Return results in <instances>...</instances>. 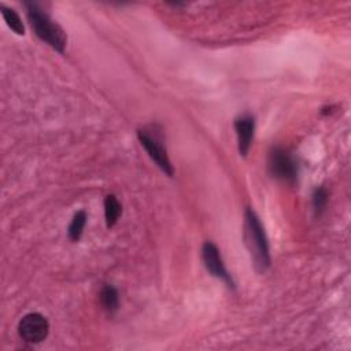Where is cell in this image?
<instances>
[{
    "mask_svg": "<svg viewBox=\"0 0 351 351\" xmlns=\"http://www.w3.org/2000/svg\"><path fill=\"white\" fill-rule=\"evenodd\" d=\"M202 258H203L206 269L208 270V273L211 276L223 281L228 288L234 289V281H233L232 276L229 274V271L225 267V263H223V259L221 256L219 248L213 241H206L203 244Z\"/></svg>",
    "mask_w": 351,
    "mask_h": 351,
    "instance_id": "6",
    "label": "cell"
},
{
    "mask_svg": "<svg viewBox=\"0 0 351 351\" xmlns=\"http://www.w3.org/2000/svg\"><path fill=\"white\" fill-rule=\"evenodd\" d=\"M137 137L140 144L147 151L148 156L156 163V166L169 177L174 176V169L167 155L163 140L156 130H148L147 128L137 130Z\"/></svg>",
    "mask_w": 351,
    "mask_h": 351,
    "instance_id": "4",
    "label": "cell"
},
{
    "mask_svg": "<svg viewBox=\"0 0 351 351\" xmlns=\"http://www.w3.org/2000/svg\"><path fill=\"white\" fill-rule=\"evenodd\" d=\"M23 5L26 8L27 21L34 34L52 49L63 53L67 44V36L64 30L37 3L26 1Z\"/></svg>",
    "mask_w": 351,
    "mask_h": 351,
    "instance_id": "2",
    "label": "cell"
},
{
    "mask_svg": "<svg viewBox=\"0 0 351 351\" xmlns=\"http://www.w3.org/2000/svg\"><path fill=\"white\" fill-rule=\"evenodd\" d=\"M85 223H86V213L84 210L77 211L73 215V219H71V222L67 228V234H69L71 241H78L81 239Z\"/></svg>",
    "mask_w": 351,
    "mask_h": 351,
    "instance_id": "11",
    "label": "cell"
},
{
    "mask_svg": "<svg viewBox=\"0 0 351 351\" xmlns=\"http://www.w3.org/2000/svg\"><path fill=\"white\" fill-rule=\"evenodd\" d=\"M267 169L273 178L285 182L295 184L298 178V163L292 154L282 147H274L267 156Z\"/></svg>",
    "mask_w": 351,
    "mask_h": 351,
    "instance_id": "3",
    "label": "cell"
},
{
    "mask_svg": "<svg viewBox=\"0 0 351 351\" xmlns=\"http://www.w3.org/2000/svg\"><path fill=\"white\" fill-rule=\"evenodd\" d=\"M236 137H237V148L239 154L241 156H247L251 144L254 141V133H255V118L252 115L244 114L234 119L233 122Z\"/></svg>",
    "mask_w": 351,
    "mask_h": 351,
    "instance_id": "7",
    "label": "cell"
},
{
    "mask_svg": "<svg viewBox=\"0 0 351 351\" xmlns=\"http://www.w3.org/2000/svg\"><path fill=\"white\" fill-rule=\"evenodd\" d=\"M99 299H100L101 307L110 314L115 313L119 307V293H118L117 288L112 287L111 284H104L101 287Z\"/></svg>",
    "mask_w": 351,
    "mask_h": 351,
    "instance_id": "8",
    "label": "cell"
},
{
    "mask_svg": "<svg viewBox=\"0 0 351 351\" xmlns=\"http://www.w3.org/2000/svg\"><path fill=\"white\" fill-rule=\"evenodd\" d=\"M121 214L122 206L119 200L114 195H107L104 197V218L107 228H112L118 222Z\"/></svg>",
    "mask_w": 351,
    "mask_h": 351,
    "instance_id": "9",
    "label": "cell"
},
{
    "mask_svg": "<svg viewBox=\"0 0 351 351\" xmlns=\"http://www.w3.org/2000/svg\"><path fill=\"white\" fill-rule=\"evenodd\" d=\"M244 240L255 270L265 273L271 263L269 240L258 214L251 207L244 213Z\"/></svg>",
    "mask_w": 351,
    "mask_h": 351,
    "instance_id": "1",
    "label": "cell"
},
{
    "mask_svg": "<svg viewBox=\"0 0 351 351\" xmlns=\"http://www.w3.org/2000/svg\"><path fill=\"white\" fill-rule=\"evenodd\" d=\"M0 11H1V15L7 23V26L18 36H23L25 34V26H23V22L21 19V16L18 15V12L14 10V8H10L4 4H0Z\"/></svg>",
    "mask_w": 351,
    "mask_h": 351,
    "instance_id": "10",
    "label": "cell"
},
{
    "mask_svg": "<svg viewBox=\"0 0 351 351\" xmlns=\"http://www.w3.org/2000/svg\"><path fill=\"white\" fill-rule=\"evenodd\" d=\"M18 333L27 343H41L49 333V322L40 313H27L18 324Z\"/></svg>",
    "mask_w": 351,
    "mask_h": 351,
    "instance_id": "5",
    "label": "cell"
},
{
    "mask_svg": "<svg viewBox=\"0 0 351 351\" xmlns=\"http://www.w3.org/2000/svg\"><path fill=\"white\" fill-rule=\"evenodd\" d=\"M328 189L325 186H317L313 192V196H311V202H313V208H314V213L315 215H321L326 207V203H328Z\"/></svg>",
    "mask_w": 351,
    "mask_h": 351,
    "instance_id": "12",
    "label": "cell"
}]
</instances>
